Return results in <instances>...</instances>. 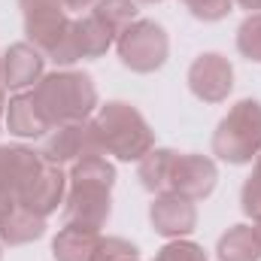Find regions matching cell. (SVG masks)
<instances>
[{
    "mask_svg": "<svg viewBox=\"0 0 261 261\" xmlns=\"http://www.w3.org/2000/svg\"><path fill=\"white\" fill-rule=\"evenodd\" d=\"M113 186H116V167L107 155H88L70 164L61 228L100 234V228L110 222L113 213Z\"/></svg>",
    "mask_w": 261,
    "mask_h": 261,
    "instance_id": "6da1fadb",
    "label": "cell"
},
{
    "mask_svg": "<svg viewBox=\"0 0 261 261\" xmlns=\"http://www.w3.org/2000/svg\"><path fill=\"white\" fill-rule=\"evenodd\" d=\"M31 97L40 110V116L49 122V128L85 122L97 113V85L82 70H52L46 73L34 88Z\"/></svg>",
    "mask_w": 261,
    "mask_h": 261,
    "instance_id": "7a4b0ae2",
    "label": "cell"
},
{
    "mask_svg": "<svg viewBox=\"0 0 261 261\" xmlns=\"http://www.w3.org/2000/svg\"><path fill=\"white\" fill-rule=\"evenodd\" d=\"M97 134L100 155H113L116 161H140L155 149V130L146 116L128 100H107L91 116Z\"/></svg>",
    "mask_w": 261,
    "mask_h": 261,
    "instance_id": "3957f363",
    "label": "cell"
},
{
    "mask_svg": "<svg viewBox=\"0 0 261 261\" xmlns=\"http://www.w3.org/2000/svg\"><path fill=\"white\" fill-rule=\"evenodd\" d=\"M261 152V100L243 97L213 130V155L225 164H252Z\"/></svg>",
    "mask_w": 261,
    "mask_h": 261,
    "instance_id": "277c9868",
    "label": "cell"
},
{
    "mask_svg": "<svg viewBox=\"0 0 261 261\" xmlns=\"http://www.w3.org/2000/svg\"><path fill=\"white\" fill-rule=\"evenodd\" d=\"M116 52L119 61L128 67L130 73H155L167 64L170 55V37L167 31L152 21V18H137L130 28H125V34L116 40Z\"/></svg>",
    "mask_w": 261,
    "mask_h": 261,
    "instance_id": "5b68a950",
    "label": "cell"
},
{
    "mask_svg": "<svg viewBox=\"0 0 261 261\" xmlns=\"http://www.w3.org/2000/svg\"><path fill=\"white\" fill-rule=\"evenodd\" d=\"M18 6H21L28 43L37 46L49 61H55L64 49L70 24H73L64 3L61 0H18Z\"/></svg>",
    "mask_w": 261,
    "mask_h": 261,
    "instance_id": "8992f818",
    "label": "cell"
},
{
    "mask_svg": "<svg viewBox=\"0 0 261 261\" xmlns=\"http://www.w3.org/2000/svg\"><path fill=\"white\" fill-rule=\"evenodd\" d=\"M219 182V167L210 155H197V152H176L167 170V186L164 195H179L186 200H206L216 192Z\"/></svg>",
    "mask_w": 261,
    "mask_h": 261,
    "instance_id": "52a82bcc",
    "label": "cell"
},
{
    "mask_svg": "<svg viewBox=\"0 0 261 261\" xmlns=\"http://www.w3.org/2000/svg\"><path fill=\"white\" fill-rule=\"evenodd\" d=\"M40 155L49 164H58V167H70V164H76L79 158H88V155H100L91 119L52 128V134H46V143H43Z\"/></svg>",
    "mask_w": 261,
    "mask_h": 261,
    "instance_id": "ba28073f",
    "label": "cell"
},
{
    "mask_svg": "<svg viewBox=\"0 0 261 261\" xmlns=\"http://www.w3.org/2000/svg\"><path fill=\"white\" fill-rule=\"evenodd\" d=\"M189 88L203 103H222L234 91V64L222 52H203L189 67Z\"/></svg>",
    "mask_w": 261,
    "mask_h": 261,
    "instance_id": "9c48e42d",
    "label": "cell"
},
{
    "mask_svg": "<svg viewBox=\"0 0 261 261\" xmlns=\"http://www.w3.org/2000/svg\"><path fill=\"white\" fill-rule=\"evenodd\" d=\"M113 46H116L113 34L94 15H82V18H73L67 43H64V49H61V55L55 58V64L70 67V64H76V61H94V58H103Z\"/></svg>",
    "mask_w": 261,
    "mask_h": 261,
    "instance_id": "30bf717a",
    "label": "cell"
},
{
    "mask_svg": "<svg viewBox=\"0 0 261 261\" xmlns=\"http://www.w3.org/2000/svg\"><path fill=\"white\" fill-rule=\"evenodd\" d=\"M149 222L158 237L164 240H179L189 237L197 228V206L195 200H186L179 195H155L149 203Z\"/></svg>",
    "mask_w": 261,
    "mask_h": 261,
    "instance_id": "8fae6325",
    "label": "cell"
},
{
    "mask_svg": "<svg viewBox=\"0 0 261 261\" xmlns=\"http://www.w3.org/2000/svg\"><path fill=\"white\" fill-rule=\"evenodd\" d=\"M64 197H67V173L64 167L58 164H43V170L28 182V189L18 195V206L49 219L52 213H58L64 206Z\"/></svg>",
    "mask_w": 261,
    "mask_h": 261,
    "instance_id": "7c38bea8",
    "label": "cell"
},
{
    "mask_svg": "<svg viewBox=\"0 0 261 261\" xmlns=\"http://www.w3.org/2000/svg\"><path fill=\"white\" fill-rule=\"evenodd\" d=\"M43 76H46V55L37 46H31L28 40L12 43L3 52V85H6V91L34 88Z\"/></svg>",
    "mask_w": 261,
    "mask_h": 261,
    "instance_id": "4fadbf2b",
    "label": "cell"
},
{
    "mask_svg": "<svg viewBox=\"0 0 261 261\" xmlns=\"http://www.w3.org/2000/svg\"><path fill=\"white\" fill-rule=\"evenodd\" d=\"M43 164L46 158L31 146H0V192L18 197L43 170Z\"/></svg>",
    "mask_w": 261,
    "mask_h": 261,
    "instance_id": "5bb4252c",
    "label": "cell"
},
{
    "mask_svg": "<svg viewBox=\"0 0 261 261\" xmlns=\"http://www.w3.org/2000/svg\"><path fill=\"white\" fill-rule=\"evenodd\" d=\"M3 125L12 137L18 140H40L49 134V122L40 116L31 91H15L9 100H6V113H3Z\"/></svg>",
    "mask_w": 261,
    "mask_h": 261,
    "instance_id": "9a60e30c",
    "label": "cell"
},
{
    "mask_svg": "<svg viewBox=\"0 0 261 261\" xmlns=\"http://www.w3.org/2000/svg\"><path fill=\"white\" fill-rule=\"evenodd\" d=\"M219 261H261V240L252 225H231L219 243H216Z\"/></svg>",
    "mask_w": 261,
    "mask_h": 261,
    "instance_id": "2e32d148",
    "label": "cell"
},
{
    "mask_svg": "<svg viewBox=\"0 0 261 261\" xmlns=\"http://www.w3.org/2000/svg\"><path fill=\"white\" fill-rule=\"evenodd\" d=\"M100 243V234L79 231V228H61L52 237V258L55 261H94Z\"/></svg>",
    "mask_w": 261,
    "mask_h": 261,
    "instance_id": "e0dca14e",
    "label": "cell"
},
{
    "mask_svg": "<svg viewBox=\"0 0 261 261\" xmlns=\"http://www.w3.org/2000/svg\"><path fill=\"white\" fill-rule=\"evenodd\" d=\"M46 234V219L18 206L0 228V243L3 246H24V243H34Z\"/></svg>",
    "mask_w": 261,
    "mask_h": 261,
    "instance_id": "ac0fdd59",
    "label": "cell"
},
{
    "mask_svg": "<svg viewBox=\"0 0 261 261\" xmlns=\"http://www.w3.org/2000/svg\"><path fill=\"white\" fill-rule=\"evenodd\" d=\"M176 149H152L149 155H143L137 161V179L140 186L149 192V195H164V186H167V170H170V161H173Z\"/></svg>",
    "mask_w": 261,
    "mask_h": 261,
    "instance_id": "d6986e66",
    "label": "cell"
},
{
    "mask_svg": "<svg viewBox=\"0 0 261 261\" xmlns=\"http://www.w3.org/2000/svg\"><path fill=\"white\" fill-rule=\"evenodd\" d=\"M91 15L113 34V40H119L137 21V0H97L91 6Z\"/></svg>",
    "mask_w": 261,
    "mask_h": 261,
    "instance_id": "ffe728a7",
    "label": "cell"
},
{
    "mask_svg": "<svg viewBox=\"0 0 261 261\" xmlns=\"http://www.w3.org/2000/svg\"><path fill=\"white\" fill-rule=\"evenodd\" d=\"M237 52L246 61L261 64V12H249L237 28Z\"/></svg>",
    "mask_w": 261,
    "mask_h": 261,
    "instance_id": "44dd1931",
    "label": "cell"
},
{
    "mask_svg": "<svg viewBox=\"0 0 261 261\" xmlns=\"http://www.w3.org/2000/svg\"><path fill=\"white\" fill-rule=\"evenodd\" d=\"M152 261H210V258H206V249L200 243L189 240V237H179V240H167L155 252Z\"/></svg>",
    "mask_w": 261,
    "mask_h": 261,
    "instance_id": "7402d4cb",
    "label": "cell"
},
{
    "mask_svg": "<svg viewBox=\"0 0 261 261\" xmlns=\"http://www.w3.org/2000/svg\"><path fill=\"white\" fill-rule=\"evenodd\" d=\"M134 258H140V249H137V243H130L125 237H100L97 252H94V261H134Z\"/></svg>",
    "mask_w": 261,
    "mask_h": 261,
    "instance_id": "603a6c76",
    "label": "cell"
},
{
    "mask_svg": "<svg viewBox=\"0 0 261 261\" xmlns=\"http://www.w3.org/2000/svg\"><path fill=\"white\" fill-rule=\"evenodd\" d=\"M182 6L197 21H222L234 9V0H182Z\"/></svg>",
    "mask_w": 261,
    "mask_h": 261,
    "instance_id": "cb8c5ba5",
    "label": "cell"
},
{
    "mask_svg": "<svg viewBox=\"0 0 261 261\" xmlns=\"http://www.w3.org/2000/svg\"><path fill=\"white\" fill-rule=\"evenodd\" d=\"M240 210H243L252 222L261 219V176L258 173H252V176L243 182V189H240Z\"/></svg>",
    "mask_w": 261,
    "mask_h": 261,
    "instance_id": "d4e9b609",
    "label": "cell"
},
{
    "mask_svg": "<svg viewBox=\"0 0 261 261\" xmlns=\"http://www.w3.org/2000/svg\"><path fill=\"white\" fill-rule=\"evenodd\" d=\"M15 210H18V197L9 195V192H0V228H3V222H6Z\"/></svg>",
    "mask_w": 261,
    "mask_h": 261,
    "instance_id": "484cf974",
    "label": "cell"
},
{
    "mask_svg": "<svg viewBox=\"0 0 261 261\" xmlns=\"http://www.w3.org/2000/svg\"><path fill=\"white\" fill-rule=\"evenodd\" d=\"M61 3H64L67 12H70V9H73V12H82V9H91L97 0H61Z\"/></svg>",
    "mask_w": 261,
    "mask_h": 261,
    "instance_id": "4316f807",
    "label": "cell"
},
{
    "mask_svg": "<svg viewBox=\"0 0 261 261\" xmlns=\"http://www.w3.org/2000/svg\"><path fill=\"white\" fill-rule=\"evenodd\" d=\"M6 113V85H3V52H0V122Z\"/></svg>",
    "mask_w": 261,
    "mask_h": 261,
    "instance_id": "83f0119b",
    "label": "cell"
},
{
    "mask_svg": "<svg viewBox=\"0 0 261 261\" xmlns=\"http://www.w3.org/2000/svg\"><path fill=\"white\" fill-rule=\"evenodd\" d=\"M240 9H249V12H261V0H234Z\"/></svg>",
    "mask_w": 261,
    "mask_h": 261,
    "instance_id": "f1b7e54d",
    "label": "cell"
},
{
    "mask_svg": "<svg viewBox=\"0 0 261 261\" xmlns=\"http://www.w3.org/2000/svg\"><path fill=\"white\" fill-rule=\"evenodd\" d=\"M252 173H258V176H261V152L255 155V167H252Z\"/></svg>",
    "mask_w": 261,
    "mask_h": 261,
    "instance_id": "f546056e",
    "label": "cell"
},
{
    "mask_svg": "<svg viewBox=\"0 0 261 261\" xmlns=\"http://www.w3.org/2000/svg\"><path fill=\"white\" fill-rule=\"evenodd\" d=\"M252 228H255V234H258V240H261V219L258 222H252Z\"/></svg>",
    "mask_w": 261,
    "mask_h": 261,
    "instance_id": "4dcf8cb0",
    "label": "cell"
},
{
    "mask_svg": "<svg viewBox=\"0 0 261 261\" xmlns=\"http://www.w3.org/2000/svg\"><path fill=\"white\" fill-rule=\"evenodd\" d=\"M137 3H164V0H137Z\"/></svg>",
    "mask_w": 261,
    "mask_h": 261,
    "instance_id": "1f68e13d",
    "label": "cell"
},
{
    "mask_svg": "<svg viewBox=\"0 0 261 261\" xmlns=\"http://www.w3.org/2000/svg\"><path fill=\"white\" fill-rule=\"evenodd\" d=\"M0 261H3V243H0Z\"/></svg>",
    "mask_w": 261,
    "mask_h": 261,
    "instance_id": "d6a6232c",
    "label": "cell"
},
{
    "mask_svg": "<svg viewBox=\"0 0 261 261\" xmlns=\"http://www.w3.org/2000/svg\"><path fill=\"white\" fill-rule=\"evenodd\" d=\"M134 261H140V258H134Z\"/></svg>",
    "mask_w": 261,
    "mask_h": 261,
    "instance_id": "836d02e7",
    "label": "cell"
}]
</instances>
